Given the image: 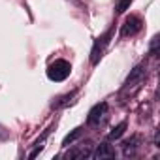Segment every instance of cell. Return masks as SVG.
I'll return each instance as SVG.
<instances>
[{"mask_svg": "<svg viewBox=\"0 0 160 160\" xmlns=\"http://www.w3.org/2000/svg\"><path fill=\"white\" fill-rule=\"evenodd\" d=\"M40 151H42V145H38V147H36V149L28 154V156H30V158H34V156H38V154H40Z\"/></svg>", "mask_w": 160, "mask_h": 160, "instance_id": "12", "label": "cell"}, {"mask_svg": "<svg viewBox=\"0 0 160 160\" xmlns=\"http://www.w3.org/2000/svg\"><path fill=\"white\" fill-rule=\"evenodd\" d=\"M109 32L108 34H104L102 38H98V42L94 43V49H92V57H91V60H92V64H96L98 62V58L102 57V49H104V45L108 43V40H109Z\"/></svg>", "mask_w": 160, "mask_h": 160, "instance_id": "4", "label": "cell"}, {"mask_svg": "<svg viewBox=\"0 0 160 160\" xmlns=\"http://www.w3.org/2000/svg\"><path fill=\"white\" fill-rule=\"evenodd\" d=\"M81 136H83V128H75V130H72V132L62 139V147H68L70 143H73L75 139H79Z\"/></svg>", "mask_w": 160, "mask_h": 160, "instance_id": "6", "label": "cell"}, {"mask_svg": "<svg viewBox=\"0 0 160 160\" xmlns=\"http://www.w3.org/2000/svg\"><path fill=\"white\" fill-rule=\"evenodd\" d=\"M124 130H126V122H119V124L109 132V136H108V138H109V139H119V138L124 134Z\"/></svg>", "mask_w": 160, "mask_h": 160, "instance_id": "7", "label": "cell"}, {"mask_svg": "<svg viewBox=\"0 0 160 160\" xmlns=\"http://www.w3.org/2000/svg\"><path fill=\"white\" fill-rule=\"evenodd\" d=\"M156 47H158V36H154V38H152V43H151V51L154 53V51H156Z\"/></svg>", "mask_w": 160, "mask_h": 160, "instance_id": "11", "label": "cell"}, {"mask_svg": "<svg viewBox=\"0 0 160 160\" xmlns=\"http://www.w3.org/2000/svg\"><path fill=\"white\" fill-rule=\"evenodd\" d=\"M138 75H141V66H138V68H136V70H134V72H132V73H130V75H128V81H126V83H128V85H130V83H132V81H134V79H136V77H138Z\"/></svg>", "mask_w": 160, "mask_h": 160, "instance_id": "9", "label": "cell"}, {"mask_svg": "<svg viewBox=\"0 0 160 160\" xmlns=\"http://www.w3.org/2000/svg\"><path fill=\"white\" fill-rule=\"evenodd\" d=\"M70 70H72L70 62H66V60H55L47 68V77L51 79V81H64V79L70 75Z\"/></svg>", "mask_w": 160, "mask_h": 160, "instance_id": "1", "label": "cell"}, {"mask_svg": "<svg viewBox=\"0 0 160 160\" xmlns=\"http://www.w3.org/2000/svg\"><path fill=\"white\" fill-rule=\"evenodd\" d=\"M130 6V0H121V2H119V6H117V12H126V8Z\"/></svg>", "mask_w": 160, "mask_h": 160, "instance_id": "10", "label": "cell"}, {"mask_svg": "<svg viewBox=\"0 0 160 160\" xmlns=\"http://www.w3.org/2000/svg\"><path fill=\"white\" fill-rule=\"evenodd\" d=\"M91 154V149L89 147H85V149H79V151H75V152H70V158H85V156H89Z\"/></svg>", "mask_w": 160, "mask_h": 160, "instance_id": "8", "label": "cell"}, {"mask_svg": "<svg viewBox=\"0 0 160 160\" xmlns=\"http://www.w3.org/2000/svg\"><path fill=\"white\" fill-rule=\"evenodd\" d=\"M106 109H108V104L106 102H102V104H96L91 111H89V124H96L100 119H102V115L106 113Z\"/></svg>", "mask_w": 160, "mask_h": 160, "instance_id": "3", "label": "cell"}, {"mask_svg": "<svg viewBox=\"0 0 160 160\" xmlns=\"http://www.w3.org/2000/svg\"><path fill=\"white\" fill-rule=\"evenodd\" d=\"M139 28H141V19H139V17H136V15H130V17L124 21L121 34H122V36H134Z\"/></svg>", "mask_w": 160, "mask_h": 160, "instance_id": "2", "label": "cell"}, {"mask_svg": "<svg viewBox=\"0 0 160 160\" xmlns=\"http://www.w3.org/2000/svg\"><path fill=\"white\" fill-rule=\"evenodd\" d=\"M94 156L96 158H111V156H115V149L111 145H108V143H102V145L96 147Z\"/></svg>", "mask_w": 160, "mask_h": 160, "instance_id": "5", "label": "cell"}]
</instances>
